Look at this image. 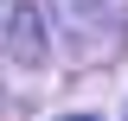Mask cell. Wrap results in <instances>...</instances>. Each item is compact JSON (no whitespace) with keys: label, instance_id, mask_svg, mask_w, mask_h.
Masks as SVG:
<instances>
[{"label":"cell","instance_id":"cell-1","mask_svg":"<svg viewBox=\"0 0 128 121\" xmlns=\"http://www.w3.org/2000/svg\"><path fill=\"white\" fill-rule=\"evenodd\" d=\"M58 121H96V115H58Z\"/></svg>","mask_w":128,"mask_h":121}]
</instances>
